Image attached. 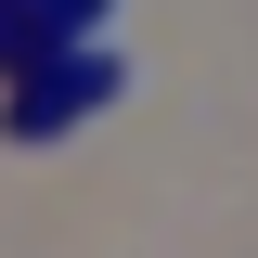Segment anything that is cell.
Returning <instances> with one entry per match:
<instances>
[{
    "label": "cell",
    "instance_id": "1",
    "mask_svg": "<svg viewBox=\"0 0 258 258\" xmlns=\"http://www.w3.org/2000/svg\"><path fill=\"white\" fill-rule=\"evenodd\" d=\"M129 91V64L91 52V39H52V64H39V91H13V142H52L64 116H91V103Z\"/></svg>",
    "mask_w": 258,
    "mask_h": 258
}]
</instances>
